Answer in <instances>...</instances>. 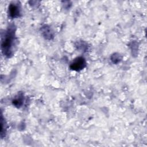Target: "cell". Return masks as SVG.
Returning a JSON list of instances; mask_svg holds the SVG:
<instances>
[{
	"label": "cell",
	"instance_id": "obj_1",
	"mask_svg": "<svg viewBox=\"0 0 147 147\" xmlns=\"http://www.w3.org/2000/svg\"><path fill=\"white\" fill-rule=\"evenodd\" d=\"M14 34L13 29L8 30L2 42V48L4 54L7 56L11 55V48L13 44Z\"/></svg>",
	"mask_w": 147,
	"mask_h": 147
},
{
	"label": "cell",
	"instance_id": "obj_2",
	"mask_svg": "<svg viewBox=\"0 0 147 147\" xmlns=\"http://www.w3.org/2000/svg\"><path fill=\"white\" fill-rule=\"evenodd\" d=\"M86 66L85 59L83 57H79L74 60V61L71 63L70 68L72 70L80 71L84 68Z\"/></svg>",
	"mask_w": 147,
	"mask_h": 147
},
{
	"label": "cell",
	"instance_id": "obj_3",
	"mask_svg": "<svg viewBox=\"0 0 147 147\" xmlns=\"http://www.w3.org/2000/svg\"><path fill=\"white\" fill-rule=\"evenodd\" d=\"M9 9V12L10 17L15 18L18 16L20 14V9L18 6L15 4H11Z\"/></svg>",
	"mask_w": 147,
	"mask_h": 147
},
{
	"label": "cell",
	"instance_id": "obj_4",
	"mask_svg": "<svg viewBox=\"0 0 147 147\" xmlns=\"http://www.w3.org/2000/svg\"><path fill=\"white\" fill-rule=\"evenodd\" d=\"M22 103V99H21L20 98H17L15 100H13V104L14 105H16V106H20Z\"/></svg>",
	"mask_w": 147,
	"mask_h": 147
}]
</instances>
